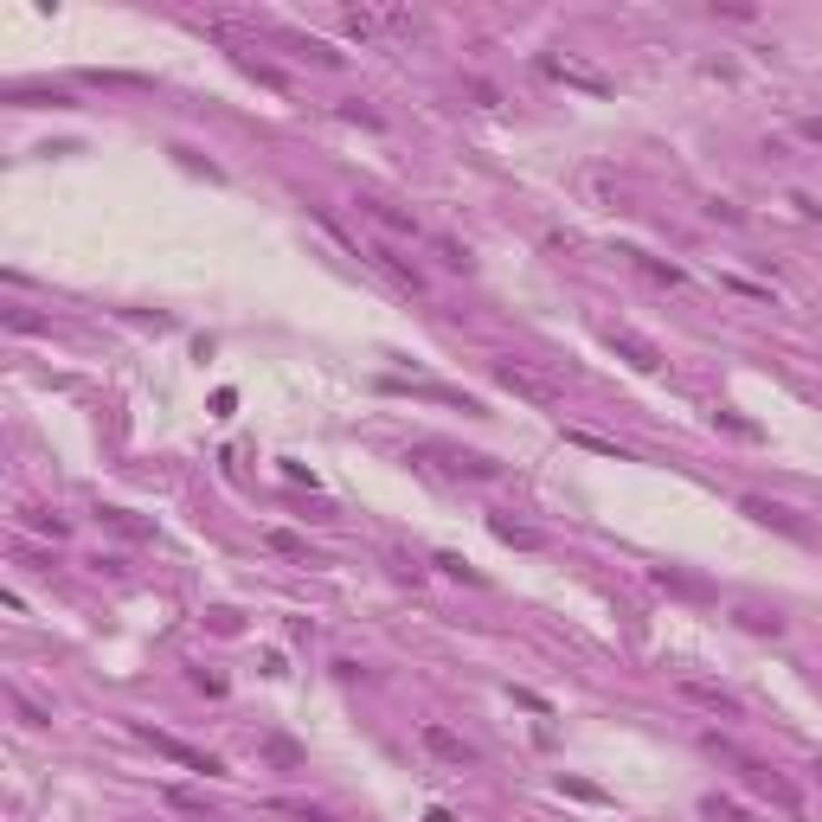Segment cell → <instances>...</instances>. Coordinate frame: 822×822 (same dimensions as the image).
Returning <instances> with one entry per match:
<instances>
[{
  "label": "cell",
  "mask_w": 822,
  "mask_h": 822,
  "mask_svg": "<svg viewBox=\"0 0 822 822\" xmlns=\"http://www.w3.org/2000/svg\"><path fill=\"white\" fill-rule=\"evenodd\" d=\"M713 745H720V739H713ZM720 752H726V759L739 765V778H745V784H752L759 797H771V803H778L784 816H803V797H797V790H790V784H784V778H778L771 765H759V759H745V752H732V745H720Z\"/></svg>",
  "instance_id": "6da1fadb"
},
{
  "label": "cell",
  "mask_w": 822,
  "mask_h": 822,
  "mask_svg": "<svg viewBox=\"0 0 822 822\" xmlns=\"http://www.w3.org/2000/svg\"><path fill=\"white\" fill-rule=\"evenodd\" d=\"M418 739H424V752H430L437 765H450V771H469V765H476V745H469V739H457L443 720H424V726H418Z\"/></svg>",
  "instance_id": "7a4b0ae2"
},
{
  "label": "cell",
  "mask_w": 822,
  "mask_h": 822,
  "mask_svg": "<svg viewBox=\"0 0 822 822\" xmlns=\"http://www.w3.org/2000/svg\"><path fill=\"white\" fill-rule=\"evenodd\" d=\"M135 732H141L148 745H155V752H161V759H174L180 771H199V778H218V771H226V765H218L212 752H193V745H180L174 732H155V726H135Z\"/></svg>",
  "instance_id": "3957f363"
},
{
  "label": "cell",
  "mask_w": 822,
  "mask_h": 822,
  "mask_svg": "<svg viewBox=\"0 0 822 822\" xmlns=\"http://www.w3.org/2000/svg\"><path fill=\"white\" fill-rule=\"evenodd\" d=\"M495 380H501L514 399H534V405H546V411L559 405V386H553V380H540V372H527V366H514V360H501V366H495Z\"/></svg>",
  "instance_id": "277c9868"
},
{
  "label": "cell",
  "mask_w": 822,
  "mask_h": 822,
  "mask_svg": "<svg viewBox=\"0 0 822 822\" xmlns=\"http://www.w3.org/2000/svg\"><path fill=\"white\" fill-rule=\"evenodd\" d=\"M682 701H694V707H707V713H720V720H739V694L732 688H720V682H682Z\"/></svg>",
  "instance_id": "5b68a950"
},
{
  "label": "cell",
  "mask_w": 822,
  "mask_h": 822,
  "mask_svg": "<svg viewBox=\"0 0 822 822\" xmlns=\"http://www.w3.org/2000/svg\"><path fill=\"white\" fill-rule=\"evenodd\" d=\"M604 341H611L617 353H630V360H636L643 372H655V366H662V353H655V347H649L643 334H630V328H604Z\"/></svg>",
  "instance_id": "8992f818"
},
{
  "label": "cell",
  "mask_w": 822,
  "mask_h": 822,
  "mask_svg": "<svg viewBox=\"0 0 822 822\" xmlns=\"http://www.w3.org/2000/svg\"><path fill=\"white\" fill-rule=\"evenodd\" d=\"M546 71H553V78H566V84H585V91H611L604 71H591V64H578V58H546Z\"/></svg>",
  "instance_id": "52a82bcc"
},
{
  "label": "cell",
  "mask_w": 822,
  "mask_h": 822,
  "mask_svg": "<svg viewBox=\"0 0 822 822\" xmlns=\"http://www.w3.org/2000/svg\"><path fill=\"white\" fill-rule=\"evenodd\" d=\"M264 546H270V553H283V559H295V566H315V546H309L303 534H283V527H270V534H264Z\"/></svg>",
  "instance_id": "ba28073f"
},
{
  "label": "cell",
  "mask_w": 822,
  "mask_h": 822,
  "mask_svg": "<svg viewBox=\"0 0 822 822\" xmlns=\"http://www.w3.org/2000/svg\"><path fill=\"white\" fill-rule=\"evenodd\" d=\"M360 206H366L372 218H380L386 232H399V238H418V218H411V212H399V206H386V199H360Z\"/></svg>",
  "instance_id": "9c48e42d"
},
{
  "label": "cell",
  "mask_w": 822,
  "mask_h": 822,
  "mask_svg": "<svg viewBox=\"0 0 822 822\" xmlns=\"http://www.w3.org/2000/svg\"><path fill=\"white\" fill-rule=\"evenodd\" d=\"M341 26H347L353 39H372V33L386 26V14H372V7H347V14H341Z\"/></svg>",
  "instance_id": "30bf717a"
},
{
  "label": "cell",
  "mask_w": 822,
  "mask_h": 822,
  "mask_svg": "<svg viewBox=\"0 0 822 822\" xmlns=\"http://www.w3.org/2000/svg\"><path fill=\"white\" fill-rule=\"evenodd\" d=\"M366 257H372V264H386V270H392V276H399V283H405V289H424V276H418V270H411V264H405V257H392V251H386V245H372V251H366Z\"/></svg>",
  "instance_id": "8fae6325"
},
{
  "label": "cell",
  "mask_w": 822,
  "mask_h": 822,
  "mask_svg": "<svg viewBox=\"0 0 822 822\" xmlns=\"http://www.w3.org/2000/svg\"><path fill=\"white\" fill-rule=\"evenodd\" d=\"M630 257H636V270H643V276H655V283H668V289H682V283H688L675 264H662V257H643V251H630Z\"/></svg>",
  "instance_id": "7c38bea8"
},
{
  "label": "cell",
  "mask_w": 822,
  "mask_h": 822,
  "mask_svg": "<svg viewBox=\"0 0 822 822\" xmlns=\"http://www.w3.org/2000/svg\"><path fill=\"white\" fill-rule=\"evenodd\" d=\"M495 534H501L508 546H540V534H534V527H520V520H508V514H495Z\"/></svg>",
  "instance_id": "4fadbf2b"
},
{
  "label": "cell",
  "mask_w": 822,
  "mask_h": 822,
  "mask_svg": "<svg viewBox=\"0 0 822 822\" xmlns=\"http://www.w3.org/2000/svg\"><path fill=\"white\" fill-rule=\"evenodd\" d=\"M745 514H752V520H771V527H784V534H803L797 520H790L784 508H771V501H745Z\"/></svg>",
  "instance_id": "5bb4252c"
},
{
  "label": "cell",
  "mask_w": 822,
  "mask_h": 822,
  "mask_svg": "<svg viewBox=\"0 0 822 822\" xmlns=\"http://www.w3.org/2000/svg\"><path fill=\"white\" fill-rule=\"evenodd\" d=\"M103 520H110L116 534H129V540H148V520H135L129 508H103Z\"/></svg>",
  "instance_id": "9a60e30c"
},
{
  "label": "cell",
  "mask_w": 822,
  "mask_h": 822,
  "mask_svg": "<svg viewBox=\"0 0 822 822\" xmlns=\"http://www.w3.org/2000/svg\"><path fill=\"white\" fill-rule=\"evenodd\" d=\"M20 520H26L33 534H52V540H64V520H58V514H45V508H26Z\"/></svg>",
  "instance_id": "2e32d148"
},
{
  "label": "cell",
  "mask_w": 822,
  "mask_h": 822,
  "mask_svg": "<svg viewBox=\"0 0 822 822\" xmlns=\"http://www.w3.org/2000/svg\"><path fill=\"white\" fill-rule=\"evenodd\" d=\"M707 816H720V822H752V816H745L732 797H707Z\"/></svg>",
  "instance_id": "e0dca14e"
},
{
  "label": "cell",
  "mask_w": 822,
  "mask_h": 822,
  "mask_svg": "<svg viewBox=\"0 0 822 822\" xmlns=\"http://www.w3.org/2000/svg\"><path fill=\"white\" fill-rule=\"evenodd\" d=\"M7 328H20V334H39L45 322H39L33 309H20V303H7Z\"/></svg>",
  "instance_id": "ac0fdd59"
},
{
  "label": "cell",
  "mask_w": 822,
  "mask_h": 822,
  "mask_svg": "<svg viewBox=\"0 0 822 822\" xmlns=\"http://www.w3.org/2000/svg\"><path fill=\"white\" fill-rule=\"evenodd\" d=\"M264 752H270L276 765H303V752H295V745H289V739H270V745H264Z\"/></svg>",
  "instance_id": "d6986e66"
},
{
  "label": "cell",
  "mask_w": 822,
  "mask_h": 822,
  "mask_svg": "<svg viewBox=\"0 0 822 822\" xmlns=\"http://www.w3.org/2000/svg\"><path fill=\"white\" fill-rule=\"evenodd\" d=\"M437 257L450 264V270H463V264H469V251H463V245H450V238H437Z\"/></svg>",
  "instance_id": "ffe728a7"
},
{
  "label": "cell",
  "mask_w": 822,
  "mask_h": 822,
  "mask_svg": "<svg viewBox=\"0 0 822 822\" xmlns=\"http://www.w3.org/2000/svg\"><path fill=\"white\" fill-rule=\"evenodd\" d=\"M816 771H822V765H816Z\"/></svg>",
  "instance_id": "44dd1931"
}]
</instances>
